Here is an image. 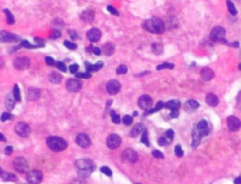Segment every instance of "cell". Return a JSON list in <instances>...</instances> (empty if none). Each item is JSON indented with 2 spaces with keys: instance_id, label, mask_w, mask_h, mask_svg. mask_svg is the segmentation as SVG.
Here are the masks:
<instances>
[{
  "instance_id": "83f0119b",
  "label": "cell",
  "mask_w": 241,
  "mask_h": 184,
  "mask_svg": "<svg viewBox=\"0 0 241 184\" xmlns=\"http://www.w3.org/2000/svg\"><path fill=\"white\" fill-rule=\"evenodd\" d=\"M48 79H49V81L53 84H59L61 82L62 80V76L58 73V72H52L48 76Z\"/></svg>"
},
{
  "instance_id": "2e32d148",
  "label": "cell",
  "mask_w": 241,
  "mask_h": 184,
  "mask_svg": "<svg viewBox=\"0 0 241 184\" xmlns=\"http://www.w3.org/2000/svg\"><path fill=\"white\" fill-rule=\"evenodd\" d=\"M19 37L15 34H11L8 31H0V43H13L17 42Z\"/></svg>"
},
{
  "instance_id": "680465c9",
  "label": "cell",
  "mask_w": 241,
  "mask_h": 184,
  "mask_svg": "<svg viewBox=\"0 0 241 184\" xmlns=\"http://www.w3.org/2000/svg\"><path fill=\"white\" fill-rule=\"evenodd\" d=\"M12 151H13V148H12V146H7L6 149H5V153H6L7 155H11V154L12 153Z\"/></svg>"
},
{
  "instance_id": "44dd1931",
  "label": "cell",
  "mask_w": 241,
  "mask_h": 184,
  "mask_svg": "<svg viewBox=\"0 0 241 184\" xmlns=\"http://www.w3.org/2000/svg\"><path fill=\"white\" fill-rule=\"evenodd\" d=\"M196 128H197V129L199 130V132L201 133V135H202L203 137L209 134V131H210V130H209V128H208V124H207V122H206L205 120L200 121V122L197 124Z\"/></svg>"
},
{
  "instance_id": "e575fe53",
  "label": "cell",
  "mask_w": 241,
  "mask_h": 184,
  "mask_svg": "<svg viewBox=\"0 0 241 184\" xmlns=\"http://www.w3.org/2000/svg\"><path fill=\"white\" fill-rule=\"evenodd\" d=\"M226 3H227V8H228V11H229V12H230L232 15H236V13H237V11H236V9H235V6L234 5V3H233L232 1H230V0H227V1H226Z\"/></svg>"
},
{
  "instance_id": "6f0895ef",
  "label": "cell",
  "mask_w": 241,
  "mask_h": 184,
  "mask_svg": "<svg viewBox=\"0 0 241 184\" xmlns=\"http://www.w3.org/2000/svg\"><path fill=\"white\" fill-rule=\"evenodd\" d=\"M93 53H94V55H96V56H99V55H101V53H102V50L99 48V47H93V51H92Z\"/></svg>"
},
{
  "instance_id": "f5cc1de1",
  "label": "cell",
  "mask_w": 241,
  "mask_h": 184,
  "mask_svg": "<svg viewBox=\"0 0 241 184\" xmlns=\"http://www.w3.org/2000/svg\"><path fill=\"white\" fill-rule=\"evenodd\" d=\"M69 69H70V72H71L72 74H75V73L78 70V64H77V63L72 64Z\"/></svg>"
},
{
  "instance_id": "b9f144b4",
  "label": "cell",
  "mask_w": 241,
  "mask_h": 184,
  "mask_svg": "<svg viewBox=\"0 0 241 184\" xmlns=\"http://www.w3.org/2000/svg\"><path fill=\"white\" fill-rule=\"evenodd\" d=\"M173 137H174V131L173 129H169V130L166 131V138H167V140L170 143L173 141Z\"/></svg>"
},
{
  "instance_id": "bcb514c9",
  "label": "cell",
  "mask_w": 241,
  "mask_h": 184,
  "mask_svg": "<svg viewBox=\"0 0 241 184\" xmlns=\"http://www.w3.org/2000/svg\"><path fill=\"white\" fill-rule=\"evenodd\" d=\"M157 142H158V145H159L160 146H167L168 144H170V142L167 140L166 137H160Z\"/></svg>"
},
{
  "instance_id": "03108f58",
  "label": "cell",
  "mask_w": 241,
  "mask_h": 184,
  "mask_svg": "<svg viewBox=\"0 0 241 184\" xmlns=\"http://www.w3.org/2000/svg\"><path fill=\"white\" fill-rule=\"evenodd\" d=\"M240 184H241V183H240Z\"/></svg>"
},
{
  "instance_id": "836d02e7",
  "label": "cell",
  "mask_w": 241,
  "mask_h": 184,
  "mask_svg": "<svg viewBox=\"0 0 241 184\" xmlns=\"http://www.w3.org/2000/svg\"><path fill=\"white\" fill-rule=\"evenodd\" d=\"M3 11L5 12V14H6V16H7V23H8V24H9V25H13L14 22H15L13 14H12L8 9H5Z\"/></svg>"
},
{
  "instance_id": "be15d7a7",
  "label": "cell",
  "mask_w": 241,
  "mask_h": 184,
  "mask_svg": "<svg viewBox=\"0 0 241 184\" xmlns=\"http://www.w3.org/2000/svg\"><path fill=\"white\" fill-rule=\"evenodd\" d=\"M134 116H138V112H137V111L134 112Z\"/></svg>"
},
{
  "instance_id": "60d3db41",
  "label": "cell",
  "mask_w": 241,
  "mask_h": 184,
  "mask_svg": "<svg viewBox=\"0 0 241 184\" xmlns=\"http://www.w3.org/2000/svg\"><path fill=\"white\" fill-rule=\"evenodd\" d=\"M64 45L70 50H76L77 48V45L76 43H72V42H69V41H65L64 42Z\"/></svg>"
},
{
  "instance_id": "4dcf8cb0",
  "label": "cell",
  "mask_w": 241,
  "mask_h": 184,
  "mask_svg": "<svg viewBox=\"0 0 241 184\" xmlns=\"http://www.w3.org/2000/svg\"><path fill=\"white\" fill-rule=\"evenodd\" d=\"M143 126H142V124H137L133 128H132V130H131V132H130V135H131V137H137V136H138L141 132H143Z\"/></svg>"
},
{
  "instance_id": "f546056e",
  "label": "cell",
  "mask_w": 241,
  "mask_h": 184,
  "mask_svg": "<svg viewBox=\"0 0 241 184\" xmlns=\"http://www.w3.org/2000/svg\"><path fill=\"white\" fill-rule=\"evenodd\" d=\"M185 107H186V109L188 110H197V109L200 107V104H199L196 100L190 99V100L186 101Z\"/></svg>"
},
{
  "instance_id": "94428289",
  "label": "cell",
  "mask_w": 241,
  "mask_h": 184,
  "mask_svg": "<svg viewBox=\"0 0 241 184\" xmlns=\"http://www.w3.org/2000/svg\"><path fill=\"white\" fill-rule=\"evenodd\" d=\"M234 184H240L241 183V177H236L235 179H234Z\"/></svg>"
},
{
  "instance_id": "5bb4252c",
  "label": "cell",
  "mask_w": 241,
  "mask_h": 184,
  "mask_svg": "<svg viewBox=\"0 0 241 184\" xmlns=\"http://www.w3.org/2000/svg\"><path fill=\"white\" fill-rule=\"evenodd\" d=\"M120 90V83L118 80L112 79L107 84V91L109 95H117Z\"/></svg>"
},
{
  "instance_id": "6125c7cd",
  "label": "cell",
  "mask_w": 241,
  "mask_h": 184,
  "mask_svg": "<svg viewBox=\"0 0 241 184\" xmlns=\"http://www.w3.org/2000/svg\"><path fill=\"white\" fill-rule=\"evenodd\" d=\"M0 142H6V138L2 133H0Z\"/></svg>"
},
{
  "instance_id": "ac0fdd59",
  "label": "cell",
  "mask_w": 241,
  "mask_h": 184,
  "mask_svg": "<svg viewBox=\"0 0 241 184\" xmlns=\"http://www.w3.org/2000/svg\"><path fill=\"white\" fill-rule=\"evenodd\" d=\"M215 77L214 71L209 67H204L201 71V78L204 80V81H209L211 79H213Z\"/></svg>"
},
{
  "instance_id": "9c48e42d",
  "label": "cell",
  "mask_w": 241,
  "mask_h": 184,
  "mask_svg": "<svg viewBox=\"0 0 241 184\" xmlns=\"http://www.w3.org/2000/svg\"><path fill=\"white\" fill-rule=\"evenodd\" d=\"M120 144H122V139L117 134H111L107 137V146L110 149H116L118 148Z\"/></svg>"
},
{
  "instance_id": "5b68a950",
  "label": "cell",
  "mask_w": 241,
  "mask_h": 184,
  "mask_svg": "<svg viewBox=\"0 0 241 184\" xmlns=\"http://www.w3.org/2000/svg\"><path fill=\"white\" fill-rule=\"evenodd\" d=\"M226 30L222 27H215L210 32V39L213 42H221L224 40Z\"/></svg>"
},
{
  "instance_id": "8992f818",
  "label": "cell",
  "mask_w": 241,
  "mask_h": 184,
  "mask_svg": "<svg viewBox=\"0 0 241 184\" xmlns=\"http://www.w3.org/2000/svg\"><path fill=\"white\" fill-rule=\"evenodd\" d=\"M43 178V175L39 170H33L27 174V180L30 184H39L42 182Z\"/></svg>"
},
{
  "instance_id": "e7e4bbea",
  "label": "cell",
  "mask_w": 241,
  "mask_h": 184,
  "mask_svg": "<svg viewBox=\"0 0 241 184\" xmlns=\"http://www.w3.org/2000/svg\"><path fill=\"white\" fill-rule=\"evenodd\" d=\"M238 68H239V70H241V63H240V64L238 65Z\"/></svg>"
},
{
  "instance_id": "f1b7e54d",
  "label": "cell",
  "mask_w": 241,
  "mask_h": 184,
  "mask_svg": "<svg viewBox=\"0 0 241 184\" xmlns=\"http://www.w3.org/2000/svg\"><path fill=\"white\" fill-rule=\"evenodd\" d=\"M181 107V102L177 99L174 100H170L169 102H167L166 104H164V108L169 109V110H178Z\"/></svg>"
},
{
  "instance_id": "9f6ffc18",
  "label": "cell",
  "mask_w": 241,
  "mask_h": 184,
  "mask_svg": "<svg viewBox=\"0 0 241 184\" xmlns=\"http://www.w3.org/2000/svg\"><path fill=\"white\" fill-rule=\"evenodd\" d=\"M179 116V110H173L171 112V117L172 118H177Z\"/></svg>"
},
{
  "instance_id": "7bdbcfd3",
  "label": "cell",
  "mask_w": 241,
  "mask_h": 184,
  "mask_svg": "<svg viewBox=\"0 0 241 184\" xmlns=\"http://www.w3.org/2000/svg\"><path fill=\"white\" fill-rule=\"evenodd\" d=\"M123 122H124L125 125L130 126V125L133 123V118H132V116H130V115H125L124 118H123Z\"/></svg>"
},
{
  "instance_id": "e0dca14e",
  "label": "cell",
  "mask_w": 241,
  "mask_h": 184,
  "mask_svg": "<svg viewBox=\"0 0 241 184\" xmlns=\"http://www.w3.org/2000/svg\"><path fill=\"white\" fill-rule=\"evenodd\" d=\"M101 35H102L101 31H100L98 29H96V28L91 29H90V30L87 32V38H88V40H90L91 43L98 42V41L100 40V38H101Z\"/></svg>"
},
{
  "instance_id": "ab89813d",
  "label": "cell",
  "mask_w": 241,
  "mask_h": 184,
  "mask_svg": "<svg viewBox=\"0 0 241 184\" xmlns=\"http://www.w3.org/2000/svg\"><path fill=\"white\" fill-rule=\"evenodd\" d=\"M127 70H128L127 66L125 65V64H122V65H120V66L117 68L116 72H117L118 75H124V74H126V73H127Z\"/></svg>"
},
{
  "instance_id": "7dc6e473",
  "label": "cell",
  "mask_w": 241,
  "mask_h": 184,
  "mask_svg": "<svg viewBox=\"0 0 241 184\" xmlns=\"http://www.w3.org/2000/svg\"><path fill=\"white\" fill-rule=\"evenodd\" d=\"M101 172L102 173H104L106 176H107V177H111L112 176V171L107 167V166H103V167H101Z\"/></svg>"
},
{
  "instance_id": "74e56055",
  "label": "cell",
  "mask_w": 241,
  "mask_h": 184,
  "mask_svg": "<svg viewBox=\"0 0 241 184\" xmlns=\"http://www.w3.org/2000/svg\"><path fill=\"white\" fill-rule=\"evenodd\" d=\"M110 116H111V120H112V122L114 124H120V115H119V114H117L114 110L110 111Z\"/></svg>"
},
{
  "instance_id": "6da1fadb",
  "label": "cell",
  "mask_w": 241,
  "mask_h": 184,
  "mask_svg": "<svg viewBox=\"0 0 241 184\" xmlns=\"http://www.w3.org/2000/svg\"><path fill=\"white\" fill-rule=\"evenodd\" d=\"M142 28L147 30L150 33H154V34H162L165 31L166 29V25L163 22V20H161L160 18L157 17H152L146 21L143 22L142 24Z\"/></svg>"
},
{
  "instance_id": "30bf717a",
  "label": "cell",
  "mask_w": 241,
  "mask_h": 184,
  "mask_svg": "<svg viewBox=\"0 0 241 184\" xmlns=\"http://www.w3.org/2000/svg\"><path fill=\"white\" fill-rule=\"evenodd\" d=\"M138 106L142 109V110H151L152 108V105H153V99L150 96H147V95H144V96H141L138 99Z\"/></svg>"
},
{
  "instance_id": "7c38bea8",
  "label": "cell",
  "mask_w": 241,
  "mask_h": 184,
  "mask_svg": "<svg viewBox=\"0 0 241 184\" xmlns=\"http://www.w3.org/2000/svg\"><path fill=\"white\" fill-rule=\"evenodd\" d=\"M66 88L69 92L72 93H77L82 88V83L78 79H69L66 82Z\"/></svg>"
},
{
  "instance_id": "c3c4849f",
  "label": "cell",
  "mask_w": 241,
  "mask_h": 184,
  "mask_svg": "<svg viewBox=\"0 0 241 184\" xmlns=\"http://www.w3.org/2000/svg\"><path fill=\"white\" fill-rule=\"evenodd\" d=\"M56 66L59 68V70L62 71V72H66V65L64 64V62L62 61H57L56 62Z\"/></svg>"
},
{
  "instance_id": "d6986e66",
  "label": "cell",
  "mask_w": 241,
  "mask_h": 184,
  "mask_svg": "<svg viewBox=\"0 0 241 184\" xmlns=\"http://www.w3.org/2000/svg\"><path fill=\"white\" fill-rule=\"evenodd\" d=\"M41 96V91L38 88H29L28 90V98L30 101H36Z\"/></svg>"
},
{
  "instance_id": "ba28073f",
  "label": "cell",
  "mask_w": 241,
  "mask_h": 184,
  "mask_svg": "<svg viewBox=\"0 0 241 184\" xmlns=\"http://www.w3.org/2000/svg\"><path fill=\"white\" fill-rule=\"evenodd\" d=\"M13 65L14 67L19 71H23L28 69L30 65V61L28 58L23 57V58H16L13 61Z\"/></svg>"
},
{
  "instance_id": "681fc988",
  "label": "cell",
  "mask_w": 241,
  "mask_h": 184,
  "mask_svg": "<svg viewBox=\"0 0 241 184\" xmlns=\"http://www.w3.org/2000/svg\"><path fill=\"white\" fill-rule=\"evenodd\" d=\"M11 118V113H9V112H4V113H2V115H1V121L2 122H5V121H7V120H10Z\"/></svg>"
},
{
  "instance_id": "f907efd6",
  "label": "cell",
  "mask_w": 241,
  "mask_h": 184,
  "mask_svg": "<svg viewBox=\"0 0 241 184\" xmlns=\"http://www.w3.org/2000/svg\"><path fill=\"white\" fill-rule=\"evenodd\" d=\"M45 61H46V63L49 65V66H56V61H55L54 59L51 58V57H46V58H45Z\"/></svg>"
},
{
  "instance_id": "4fadbf2b",
  "label": "cell",
  "mask_w": 241,
  "mask_h": 184,
  "mask_svg": "<svg viewBox=\"0 0 241 184\" xmlns=\"http://www.w3.org/2000/svg\"><path fill=\"white\" fill-rule=\"evenodd\" d=\"M76 142L82 148H88L90 146V137H89V135H87L85 133H81V134L77 135V139H76Z\"/></svg>"
},
{
  "instance_id": "91938a15",
  "label": "cell",
  "mask_w": 241,
  "mask_h": 184,
  "mask_svg": "<svg viewBox=\"0 0 241 184\" xmlns=\"http://www.w3.org/2000/svg\"><path fill=\"white\" fill-rule=\"evenodd\" d=\"M69 33H70V36L72 37V39H73V40H75V39H77V38L78 37L77 33L75 30H73V31H69Z\"/></svg>"
},
{
  "instance_id": "484cf974",
  "label": "cell",
  "mask_w": 241,
  "mask_h": 184,
  "mask_svg": "<svg viewBox=\"0 0 241 184\" xmlns=\"http://www.w3.org/2000/svg\"><path fill=\"white\" fill-rule=\"evenodd\" d=\"M205 101H206V103H207L209 106H211V107L218 106V104H219V102H220L218 96H217L216 95H214V94H211V93L206 96Z\"/></svg>"
},
{
  "instance_id": "52a82bcc",
  "label": "cell",
  "mask_w": 241,
  "mask_h": 184,
  "mask_svg": "<svg viewBox=\"0 0 241 184\" xmlns=\"http://www.w3.org/2000/svg\"><path fill=\"white\" fill-rule=\"evenodd\" d=\"M14 130H15L16 134L21 136V137H28L30 134V132H31L30 127L27 123H25V122H19L15 126Z\"/></svg>"
},
{
  "instance_id": "d590c367",
  "label": "cell",
  "mask_w": 241,
  "mask_h": 184,
  "mask_svg": "<svg viewBox=\"0 0 241 184\" xmlns=\"http://www.w3.org/2000/svg\"><path fill=\"white\" fill-rule=\"evenodd\" d=\"M140 142H141L142 144L145 145L146 146H150L149 140H148V131H147V129H144V130H143V133H142V136H141Z\"/></svg>"
},
{
  "instance_id": "8d00e7d4",
  "label": "cell",
  "mask_w": 241,
  "mask_h": 184,
  "mask_svg": "<svg viewBox=\"0 0 241 184\" xmlns=\"http://www.w3.org/2000/svg\"><path fill=\"white\" fill-rule=\"evenodd\" d=\"M174 68V64L172 62H164L156 66V70H162V69H173Z\"/></svg>"
},
{
  "instance_id": "d4e9b609",
  "label": "cell",
  "mask_w": 241,
  "mask_h": 184,
  "mask_svg": "<svg viewBox=\"0 0 241 184\" xmlns=\"http://www.w3.org/2000/svg\"><path fill=\"white\" fill-rule=\"evenodd\" d=\"M16 99L13 96V94H9L6 97V101H5V105H6V108L9 110H12L15 104H16Z\"/></svg>"
},
{
  "instance_id": "1f68e13d",
  "label": "cell",
  "mask_w": 241,
  "mask_h": 184,
  "mask_svg": "<svg viewBox=\"0 0 241 184\" xmlns=\"http://www.w3.org/2000/svg\"><path fill=\"white\" fill-rule=\"evenodd\" d=\"M152 51L156 54V55H161L163 53V47L160 43H153L152 44Z\"/></svg>"
},
{
  "instance_id": "f6af8a7d",
  "label": "cell",
  "mask_w": 241,
  "mask_h": 184,
  "mask_svg": "<svg viewBox=\"0 0 241 184\" xmlns=\"http://www.w3.org/2000/svg\"><path fill=\"white\" fill-rule=\"evenodd\" d=\"M76 78H78V79H90L91 78V74L90 73H77L76 74Z\"/></svg>"
},
{
  "instance_id": "ee69618b",
  "label": "cell",
  "mask_w": 241,
  "mask_h": 184,
  "mask_svg": "<svg viewBox=\"0 0 241 184\" xmlns=\"http://www.w3.org/2000/svg\"><path fill=\"white\" fill-rule=\"evenodd\" d=\"M174 151H175V154H176V156H177V157L181 158V157H183V156H184V151H183V149H182V147H181V146H180V145H177V146H175V148H174Z\"/></svg>"
},
{
  "instance_id": "277c9868",
  "label": "cell",
  "mask_w": 241,
  "mask_h": 184,
  "mask_svg": "<svg viewBox=\"0 0 241 184\" xmlns=\"http://www.w3.org/2000/svg\"><path fill=\"white\" fill-rule=\"evenodd\" d=\"M13 167L14 169L20 173V174H25L28 173L29 170V165L28 163L27 162V159L23 157H17L13 160Z\"/></svg>"
},
{
  "instance_id": "7402d4cb",
  "label": "cell",
  "mask_w": 241,
  "mask_h": 184,
  "mask_svg": "<svg viewBox=\"0 0 241 184\" xmlns=\"http://www.w3.org/2000/svg\"><path fill=\"white\" fill-rule=\"evenodd\" d=\"M94 16H95V13L92 10H85L82 13H81V19L84 21V22H87V23H90L94 20Z\"/></svg>"
},
{
  "instance_id": "3957f363",
  "label": "cell",
  "mask_w": 241,
  "mask_h": 184,
  "mask_svg": "<svg viewBox=\"0 0 241 184\" xmlns=\"http://www.w3.org/2000/svg\"><path fill=\"white\" fill-rule=\"evenodd\" d=\"M46 144L52 151L54 152H60L67 148V143L62 138L57 136H49L46 139Z\"/></svg>"
},
{
  "instance_id": "d6a6232c",
  "label": "cell",
  "mask_w": 241,
  "mask_h": 184,
  "mask_svg": "<svg viewBox=\"0 0 241 184\" xmlns=\"http://www.w3.org/2000/svg\"><path fill=\"white\" fill-rule=\"evenodd\" d=\"M162 108H164V103H163L162 101H159V102L156 103L155 109H152V110H149L146 111L145 115H149V114H152V113H154V112H156V111H158V110H160Z\"/></svg>"
},
{
  "instance_id": "4316f807",
  "label": "cell",
  "mask_w": 241,
  "mask_h": 184,
  "mask_svg": "<svg viewBox=\"0 0 241 184\" xmlns=\"http://www.w3.org/2000/svg\"><path fill=\"white\" fill-rule=\"evenodd\" d=\"M0 177L7 181H16L17 180V177L14 174L5 172L1 169V167H0Z\"/></svg>"
},
{
  "instance_id": "003e7915",
  "label": "cell",
  "mask_w": 241,
  "mask_h": 184,
  "mask_svg": "<svg viewBox=\"0 0 241 184\" xmlns=\"http://www.w3.org/2000/svg\"><path fill=\"white\" fill-rule=\"evenodd\" d=\"M29 184H30V183H29Z\"/></svg>"
},
{
  "instance_id": "f35d334b",
  "label": "cell",
  "mask_w": 241,
  "mask_h": 184,
  "mask_svg": "<svg viewBox=\"0 0 241 184\" xmlns=\"http://www.w3.org/2000/svg\"><path fill=\"white\" fill-rule=\"evenodd\" d=\"M13 96H14V97L17 101H21V93H20L19 86L17 84H15L14 88H13Z\"/></svg>"
},
{
  "instance_id": "11a10c76",
  "label": "cell",
  "mask_w": 241,
  "mask_h": 184,
  "mask_svg": "<svg viewBox=\"0 0 241 184\" xmlns=\"http://www.w3.org/2000/svg\"><path fill=\"white\" fill-rule=\"evenodd\" d=\"M107 11H108L110 13L114 14V15H119V11H118L114 7H112V6H107Z\"/></svg>"
},
{
  "instance_id": "ffe728a7",
  "label": "cell",
  "mask_w": 241,
  "mask_h": 184,
  "mask_svg": "<svg viewBox=\"0 0 241 184\" xmlns=\"http://www.w3.org/2000/svg\"><path fill=\"white\" fill-rule=\"evenodd\" d=\"M202 137L203 136L201 135V133L199 132V130L197 129V128L195 126L193 131H192V147L196 148L199 146V144L201 143Z\"/></svg>"
},
{
  "instance_id": "7a4b0ae2",
  "label": "cell",
  "mask_w": 241,
  "mask_h": 184,
  "mask_svg": "<svg viewBox=\"0 0 241 184\" xmlns=\"http://www.w3.org/2000/svg\"><path fill=\"white\" fill-rule=\"evenodd\" d=\"M75 166L78 176L82 178L88 177L95 170V164L90 159H77L75 164Z\"/></svg>"
},
{
  "instance_id": "8fae6325",
  "label": "cell",
  "mask_w": 241,
  "mask_h": 184,
  "mask_svg": "<svg viewBox=\"0 0 241 184\" xmlns=\"http://www.w3.org/2000/svg\"><path fill=\"white\" fill-rule=\"evenodd\" d=\"M123 159L125 162L134 164L138 160V153L131 148H127L123 152Z\"/></svg>"
},
{
  "instance_id": "db71d44e",
  "label": "cell",
  "mask_w": 241,
  "mask_h": 184,
  "mask_svg": "<svg viewBox=\"0 0 241 184\" xmlns=\"http://www.w3.org/2000/svg\"><path fill=\"white\" fill-rule=\"evenodd\" d=\"M60 36H61V33H60L59 30H53L52 35L50 36V38L53 39V40H55V39H57V38H59Z\"/></svg>"
},
{
  "instance_id": "9a60e30c",
  "label": "cell",
  "mask_w": 241,
  "mask_h": 184,
  "mask_svg": "<svg viewBox=\"0 0 241 184\" xmlns=\"http://www.w3.org/2000/svg\"><path fill=\"white\" fill-rule=\"evenodd\" d=\"M227 126L231 131H237L241 128V121L235 116H229L227 118Z\"/></svg>"
},
{
  "instance_id": "816d5d0a",
  "label": "cell",
  "mask_w": 241,
  "mask_h": 184,
  "mask_svg": "<svg viewBox=\"0 0 241 184\" xmlns=\"http://www.w3.org/2000/svg\"><path fill=\"white\" fill-rule=\"evenodd\" d=\"M152 154H153V156H154L155 158H156V159H164V155H163L160 151H158V150H154Z\"/></svg>"
},
{
  "instance_id": "603a6c76",
  "label": "cell",
  "mask_w": 241,
  "mask_h": 184,
  "mask_svg": "<svg viewBox=\"0 0 241 184\" xmlns=\"http://www.w3.org/2000/svg\"><path fill=\"white\" fill-rule=\"evenodd\" d=\"M85 65L87 67V72L91 73V72H96V71L100 70V69L104 66V63L102 61H98L96 64H90V62H86Z\"/></svg>"
},
{
  "instance_id": "cb8c5ba5",
  "label": "cell",
  "mask_w": 241,
  "mask_h": 184,
  "mask_svg": "<svg viewBox=\"0 0 241 184\" xmlns=\"http://www.w3.org/2000/svg\"><path fill=\"white\" fill-rule=\"evenodd\" d=\"M101 50L106 56H111L115 51V45L112 43H107L103 45Z\"/></svg>"
}]
</instances>
